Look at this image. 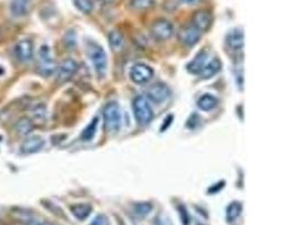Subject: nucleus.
Returning a JSON list of instances; mask_svg holds the SVG:
<instances>
[{
    "label": "nucleus",
    "instance_id": "obj_20",
    "mask_svg": "<svg viewBox=\"0 0 300 225\" xmlns=\"http://www.w3.org/2000/svg\"><path fill=\"white\" fill-rule=\"evenodd\" d=\"M33 128H34V124H33L32 120L28 119V117H22V119L17 121L15 125L16 132L21 137H26V135L30 134L33 131Z\"/></svg>",
    "mask_w": 300,
    "mask_h": 225
},
{
    "label": "nucleus",
    "instance_id": "obj_16",
    "mask_svg": "<svg viewBox=\"0 0 300 225\" xmlns=\"http://www.w3.org/2000/svg\"><path fill=\"white\" fill-rule=\"evenodd\" d=\"M70 210L74 217L79 221H84L89 217V215L92 212V206L90 204L81 203V204H74L70 206Z\"/></svg>",
    "mask_w": 300,
    "mask_h": 225
},
{
    "label": "nucleus",
    "instance_id": "obj_17",
    "mask_svg": "<svg viewBox=\"0 0 300 225\" xmlns=\"http://www.w3.org/2000/svg\"><path fill=\"white\" fill-rule=\"evenodd\" d=\"M220 68H222V62H220L218 59L215 58L210 61V62L206 63L204 69L200 71L199 76L203 79H210L219 72Z\"/></svg>",
    "mask_w": 300,
    "mask_h": 225
},
{
    "label": "nucleus",
    "instance_id": "obj_22",
    "mask_svg": "<svg viewBox=\"0 0 300 225\" xmlns=\"http://www.w3.org/2000/svg\"><path fill=\"white\" fill-rule=\"evenodd\" d=\"M98 123H99V120L98 117H95L90 123L87 125V128L82 131L81 133V140L86 141V142H89L91 141L93 138H95L96 132H97V128H98Z\"/></svg>",
    "mask_w": 300,
    "mask_h": 225
},
{
    "label": "nucleus",
    "instance_id": "obj_32",
    "mask_svg": "<svg viewBox=\"0 0 300 225\" xmlns=\"http://www.w3.org/2000/svg\"><path fill=\"white\" fill-rule=\"evenodd\" d=\"M100 2L105 3V4H112V3L115 2V0H100Z\"/></svg>",
    "mask_w": 300,
    "mask_h": 225
},
{
    "label": "nucleus",
    "instance_id": "obj_10",
    "mask_svg": "<svg viewBox=\"0 0 300 225\" xmlns=\"http://www.w3.org/2000/svg\"><path fill=\"white\" fill-rule=\"evenodd\" d=\"M212 14L207 9H199V11L195 12L191 17V25L195 26L201 33L208 31L209 27L212 26Z\"/></svg>",
    "mask_w": 300,
    "mask_h": 225
},
{
    "label": "nucleus",
    "instance_id": "obj_7",
    "mask_svg": "<svg viewBox=\"0 0 300 225\" xmlns=\"http://www.w3.org/2000/svg\"><path fill=\"white\" fill-rule=\"evenodd\" d=\"M154 74L153 69L145 63H137L130 69L129 77L135 83L144 84L151 80Z\"/></svg>",
    "mask_w": 300,
    "mask_h": 225
},
{
    "label": "nucleus",
    "instance_id": "obj_23",
    "mask_svg": "<svg viewBox=\"0 0 300 225\" xmlns=\"http://www.w3.org/2000/svg\"><path fill=\"white\" fill-rule=\"evenodd\" d=\"M156 2L154 0H130L128 3V7L133 11H146L152 8Z\"/></svg>",
    "mask_w": 300,
    "mask_h": 225
},
{
    "label": "nucleus",
    "instance_id": "obj_19",
    "mask_svg": "<svg viewBox=\"0 0 300 225\" xmlns=\"http://www.w3.org/2000/svg\"><path fill=\"white\" fill-rule=\"evenodd\" d=\"M199 108L204 111H209L214 109L215 107L218 105V99L213 95H209V93H205L204 96H201L198 102H197Z\"/></svg>",
    "mask_w": 300,
    "mask_h": 225
},
{
    "label": "nucleus",
    "instance_id": "obj_24",
    "mask_svg": "<svg viewBox=\"0 0 300 225\" xmlns=\"http://www.w3.org/2000/svg\"><path fill=\"white\" fill-rule=\"evenodd\" d=\"M109 39V44L114 50H119L124 44V37L120 34L119 32L112 31L109 33L108 35Z\"/></svg>",
    "mask_w": 300,
    "mask_h": 225
},
{
    "label": "nucleus",
    "instance_id": "obj_31",
    "mask_svg": "<svg viewBox=\"0 0 300 225\" xmlns=\"http://www.w3.org/2000/svg\"><path fill=\"white\" fill-rule=\"evenodd\" d=\"M180 2L186 5H197L198 3H200L201 0H180Z\"/></svg>",
    "mask_w": 300,
    "mask_h": 225
},
{
    "label": "nucleus",
    "instance_id": "obj_9",
    "mask_svg": "<svg viewBox=\"0 0 300 225\" xmlns=\"http://www.w3.org/2000/svg\"><path fill=\"white\" fill-rule=\"evenodd\" d=\"M56 70H58V73H56L58 81L61 83L67 82L74 76V73L77 72L78 63L72 59H65L60 63Z\"/></svg>",
    "mask_w": 300,
    "mask_h": 225
},
{
    "label": "nucleus",
    "instance_id": "obj_28",
    "mask_svg": "<svg viewBox=\"0 0 300 225\" xmlns=\"http://www.w3.org/2000/svg\"><path fill=\"white\" fill-rule=\"evenodd\" d=\"M21 221H24L25 225H54L48 221H44V219H37L32 216H28V215L27 217L21 218Z\"/></svg>",
    "mask_w": 300,
    "mask_h": 225
},
{
    "label": "nucleus",
    "instance_id": "obj_26",
    "mask_svg": "<svg viewBox=\"0 0 300 225\" xmlns=\"http://www.w3.org/2000/svg\"><path fill=\"white\" fill-rule=\"evenodd\" d=\"M33 119L39 122H43L46 117V108L44 105H37L32 109Z\"/></svg>",
    "mask_w": 300,
    "mask_h": 225
},
{
    "label": "nucleus",
    "instance_id": "obj_18",
    "mask_svg": "<svg viewBox=\"0 0 300 225\" xmlns=\"http://www.w3.org/2000/svg\"><path fill=\"white\" fill-rule=\"evenodd\" d=\"M243 212V204L241 201L234 200L226 207V221L227 223H233L241 216Z\"/></svg>",
    "mask_w": 300,
    "mask_h": 225
},
{
    "label": "nucleus",
    "instance_id": "obj_5",
    "mask_svg": "<svg viewBox=\"0 0 300 225\" xmlns=\"http://www.w3.org/2000/svg\"><path fill=\"white\" fill-rule=\"evenodd\" d=\"M173 25L168 20L159 18L151 26V34L154 40L159 42H164L170 40L173 35Z\"/></svg>",
    "mask_w": 300,
    "mask_h": 225
},
{
    "label": "nucleus",
    "instance_id": "obj_11",
    "mask_svg": "<svg viewBox=\"0 0 300 225\" xmlns=\"http://www.w3.org/2000/svg\"><path fill=\"white\" fill-rule=\"evenodd\" d=\"M201 37V32L197 30L195 26L186 25L179 32V40L186 46H195L198 43Z\"/></svg>",
    "mask_w": 300,
    "mask_h": 225
},
{
    "label": "nucleus",
    "instance_id": "obj_33",
    "mask_svg": "<svg viewBox=\"0 0 300 225\" xmlns=\"http://www.w3.org/2000/svg\"><path fill=\"white\" fill-rule=\"evenodd\" d=\"M117 222H118V225H126L125 222L121 218H118V221H117Z\"/></svg>",
    "mask_w": 300,
    "mask_h": 225
},
{
    "label": "nucleus",
    "instance_id": "obj_4",
    "mask_svg": "<svg viewBox=\"0 0 300 225\" xmlns=\"http://www.w3.org/2000/svg\"><path fill=\"white\" fill-rule=\"evenodd\" d=\"M39 72L44 77H50L55 72L56 64L49 45H42L39 50Z\"/></svg>",
    "mask_w": 300,
    "mask_h": 225
},
{
    "label": "nucleus",
    "instance_id": "obj_6",
    "mask_svg": "<svg viewBox=\"0 0 300 225\" xmlns=\"http://www.w3.org/2000/svg\"><path fill=\"white\" fill-rule=\"evenodd\" d=\"M14 53H15L16 59L20 62H30L33 59V55H34V45H33V42L28 39L18 41L15 46H14Z\"/></svg>",
    "mask_w": 300,
    "mask_h": 225
},
{
    "label": "nucleus",
    "instance_id": "obj_2",
    "mask_svg": "<svg viewBox=\"0 0 300 225\" xmlns=\"http://www.w3.org/2000/svg\"><path fill=\"white\" fill-rule=\"evenodd\" d=\"M102 115H104L105 126L107 131L110 133L118 132L121 124V113L119 105L116 101L108 102L104 107Z\"/></svg>",
    "mask_w": 300,
    "mask_h": 225
},
{
    "label": "nucleus",
    "instance_id": "obj_30",
    "mask_svg": "<svg viewBox=\"0 0 300 225\" xmlns=\"http://www.w3.org/2000/svg\"><path fill=\"white\" fill-rule=\"evenodd\" d=\"M224 184H225V182H223V184H220V186H213L212 188L208 189V193L209 194H216V193H218V191L224 187Z\"/></svg>",
    "mask_w": 300,
    "mask_h": 225
},
{
    "label": "nucleus",
    "instance_id": "obj_8",
    "mask_svg": "<svg viewBox=\"0 0 300 225\" xmlns=\"http://www.w3.org/2000/svg\"><path fill=\"white\" fill-rule=\"evenodd\" d=\"M145 93H146V98L148 100H152L156 104H161L170 96V89H169L167 84L158 82L149 86Z\"/></svg>",
    "mask_w": 300,
    "mask_h": 225
},
{
    "label": "nucleus",
    "instance_id": "obj_29",
    "mask_svg": "<svg viewBox=\"0 0 300 225\" xmlns=\"http://www.w3.org/2000/svg\"><path fill=\"white\" fill-rule=\"evenodd\" d=\"M89 225H109V219L104 214H99L92 219V222Z\"/></svg>",
    "mask_w": 300,
    "mask_h": 225
},
{
    "label": "nucleus",
    "instance_id": "obj_3",
    "mask_svg": "<svg viewBox=\"0 0 300 225\" xmlns=\"http://www.w3.org/2000/svg\"><path fill=\"white\" fill-rule=\"evenodd\" d=\"M88 55L96 72L99 76H104L107 69V54L104 48L95 42H90L88 44Z\"/></svg>",
    "mask_w": 300,
    "mask_h": 225
},
{
    "label": "nucleus",
    "instance_id": "obj_21",
    "mask_svg": "<svg viewBox=\"0 0 300 225\" xmlns=\"http://www.w3.org/2000/svg\"><path fill=\"white\" fill-rule=\"evenodd\" d=\"M152 209L153 204L149 201H139V203H135L133 205V213L138 218L146 217L152 212Z\"/></svg>",
    "mask_w": 300,
    "mask_h": 225
},
{
    "label": "nucleus",
    "instance_id": "obj_1",
    "mask_svg": "<svg viewBox=\"0 0 300 225\" xmlns=\"http://www.w3.org/2000/svg\"><path fill=\"white\" fill-rule=\"evenodd\" d=\"M134 116L137 124L140 126L148 125L151 123L154 116L153 108L149 100L145 96H137L133 100Z\"/></svg>",
    "mask_w": 300,
    "mask_h": 225
},
{
    "label": "nucleus",
    "instance_id": "obj_27",
    "mask_svg": "<svg viewBox=\"0 0 300 225\" xmlns=\"http://www.w3.org/2000/svg\"><path fill=\"white\" fill-rule=\"evenodd\" d=\"M178 212H179L180 215V219H181V223L184 225H189L190 224V215L189 212L187 210V207L184 204H180L178 205Z\"/></svg>",
    "mask_w": 300,
    "mask_h": 225
},
{
    "label": "nucleus",
    "instance_id": "obj_25",
    "mask_svg": "<svg viewBox=\"0 0 300 225\" xmlns=\"http://www.w3.org/2000/svg\"><path fill=\"white\" fill-rule=\"evenodd\" d=\"M73 4L83 14H90L93 11L92 0H73Z\"/></svg>",
    "mask_w": 300,
    "mask_h": 225
},
{
    "label": "nucleus",
    "instance_id": "obj_15",
    "mask_svg": "<svg viewBox=\"0 0 300 225\" xmlns=\"http://www.w3.org/2000/svg\"><path fill=\"white\" fill-rule=\"evenodd\" d=\"M207 59H208V53L206 51H201L198 54L195 56V59H192L190 63L187 65V70L190 73L194 74H199L201 70L204 69V67L207 63Z\"/></svg>",
    "mask_w": 300,
    "mask_h": 225
},
{
    "label": "nucleus",
    "instance_id": "obj_14",
    "mask_svg": "<svg viewBox=\"0 0 300 225\" xmlns=\"http://www.w3.org/2000/svg\"><path fill=\"white\" fill-rule=\"evenodd\" d=\"M32 0H12L11 2V13L14 17L21 18L26 16L30 13Z\"/></svg>",
    "mask_w": 300,
    "mask_h": 225
},
{
    "label": "nucleus",
    "instance_id": "obj_13",
    "mask_svg": "<svg viewBox=\"0 0 300 225\" xmlns=\"http://www.w3.org/2000/svg\"><path fill=\"white\" fill-rule=\"evenodd\" d=\"M45 141L41 137H31L27 138L21 144V152L23 154H34L40 152L44 148Z\"/></svg>",
    "mask_w": 300,
    "mask_h": 225
},
{
    "label": "nucleus",
    "instance_id": "obj_12",
    "mask_svg": "<svg viewBox=\"0 0 300 225\" xmlns=\"http://www.w3.org/2000/svg\"><path fill=\"white\" fill-rule=\"evenodd\" d=\"M226 43L232 51H235V52L242 51L243 46H244V33H243L242 28H233L227 34Z\"/></svg>",
    "mask_w": 300,
    "mask_h": 225
}]
</instances>
